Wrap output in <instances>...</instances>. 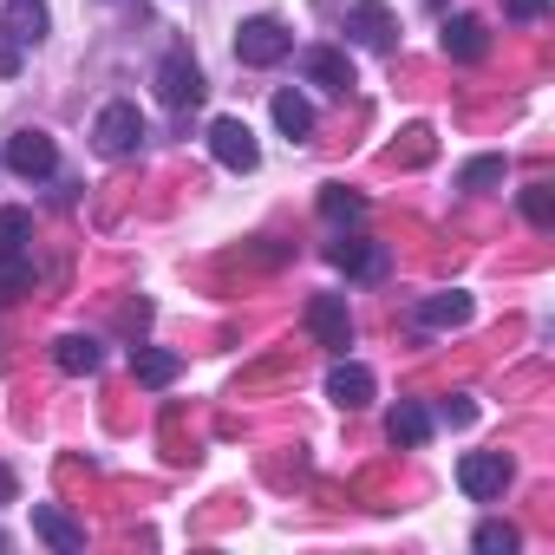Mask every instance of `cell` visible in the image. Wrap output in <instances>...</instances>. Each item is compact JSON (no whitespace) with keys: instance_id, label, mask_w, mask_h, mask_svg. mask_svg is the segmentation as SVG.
Returning a JSON list of instances; mask_svg holds the SVG:
<instances>
[{"instance_id":"1","label":"cell","mask_w":555,"mask_h":555,"mask_svg":"<svg viewBox=\"0 0 555 555\" xmlns=\"http://www.w3.org/2000/svg\"><path fill=\"white\" fill-rule=\"evenodd\" d=\"M288 53H295V34L274 21V14H255V21L235 27V60L242 66H282Z\"/></svg>"},{"instance_id":"2","label":"cell","mask_w":555,"mask_h":555,"mask_svg":"<svg viewBox=\"0 0 555 555\" xmlns=\"http://www.w3.org/2000/svg\"><path fill=\"white\" fill-rule=\"evenodd\" d=\"M92 144H99V157H131L144 144V112L138 105H105L99 125H92Z\"/></svg>"},{"instance_id":"3","label":"cell","mask_w":555,"mask_h":555,"mask_svg":"<svg viewBox=\"0 0 555 555\" xmlns=\"http://www.w3.org/2000/svg\"><path fill=\"white\" fill-rule=\"evenodd\" d=\"M503 483H509V457H503V451H464V457H457V490H464L470 503L503 496Z\"/></svg>"},{"instance_id":"4","label":"cell","mask_w":555,"mask_h":555,"mask_svg":"<svg viewBox=\"0 0 555 555\" xmlns=\"http://www.w3.org/2000/svg\"><path fill=\"white\" fill-rule=\"evenodd\" d=\"M347 34L366 53H392L399 47V14L386 8V0H353V8H347Z\"/></svg>"},{"instance_id":"5","label":"cell","mask_w":555,"mask_h":555,"mask_svg":"<svg viewBox=\"0 0 555 555\" xmlns=\"http://www.w3.org/2000/svg\"><path fill=\"white\" fill-rule=\"evenodd\" d=\"M203 73H196V60L190 53H164V66H157V99L170 105V112H190V105H203Z\"/></svg>"},{"instance_id":"6","label":"cell","mask_w":555,"mask_h":555,"mask_svg":"<svg viewBox=\"0 0 555 555\" xmlns=\"http://www.w3.org/2000/svg\"><path fill=\"white\" fill-rule=\"evenodd\" d=\"M209 151H216L222 170H255L261 164V144H255V131L242 118H216L209 125Z\"/></svg>"},{"instance_id":"7","label":"cell","mask_w":555,"mask_h":555,"mask_svg":"<svg viewBox=\"0 0 555 555\" xmlns=\"http://www.w3.org/2000/svg\"><path fill=\"white\" fill-rule=\"evenodd\" d=\"M8 170L27 177V183H34V177H53V170H60V144H53L47 131H14V138H8Z\"/></svg>"},{"instance_id":"8","label":"cell","mask_w":555,"mask_h":555,"mask_svg":"<svg viewBox=\"0 0 555 555\" xmlns=\"http://www.w3.org/2000/svg\"><path fill=\"white\" fill-rule=\"evenodd\" d=\"M308 327H314V340H321L327 353H347V347H353V314H347L340 295H314V301H308Z\"/></svg>"},{"instance_id":"9","label":"cell","mask_w":555,"mask_h":555,"mask_svg":"<svg viewBox=\"0 0 555 555\" xmlns=\"http://www.w3.org/2000/svg\"><path fill=\"white\" fill-rule=\"evenodd\" d=\"M327 261H334L340 274H353V282H379V274H386V248L366 242V235H340V242L327 248Z\"/></svg>"},{"instance_id":"10","label":"cell","mask_w":555,"mask_h":555,"mask_svg":"<svg viewBox=\"0 0 555 555\" xmlns=\"http://www.w3.org/2000/svg\"><path fill=\"white\" fill-rule=\"evenodd\" d=\"M0 27H8V47H40L47 27H53V14H47V0H8Z\"/></svg>"},{"instance_id":"11","label":"cell","mask_w":555,"mask_h":555,"mask_svg":"<svg viewBox=\"0 0 555 555\" xmlns=\"http://www.w3.org/2000/svg\"><path fill=\"white\" fill-rule=\"evenodd\" d=\"M444 53H451L457 66H477V60L490 53V27H483L477 14H451V21H444Z\"/></svg>"},{"instance_id":"12","label":"cell","mask_w":555,"mask_h":555,"mask_svg":"<svg viewBox=\"0 0 555 555\" xmlns=\"http://www.w3.org/2000/svg\"><path fill=\"white\" fill-rule=\"evenodd\" d=\"M34 535H40L47 548H60V555H79V548H86V529H79L66 509H53V503H34Z\"/></svg>"},{"instance_id":"13","label":"cell","mask_w":555,"mask_h":555,"mask_svg":"<svg viewBox=\"0 0 555 555\" xmlns=\"http://www.w3.org/2000/svg\"><path fill=\"white\" fill-rule=\"evenodd\" d=\"M301 73H308L314 86H327V92H347V86H353V60H347L340 47H308V53H301Z\"/></svg>"},{"instance_id":"14","label":"cell","mask_w":555,"mask_h":555,"mask_svg":"<svg viewBox=\"0 0 555 555\" xmlns=\"http://www.w3.org/2000/svg\"><path fill=\"white\" fill-rule=\"evenodd\" d=\"M327 399H334V405H347V412L373 405V373H366L360 360H340V366L327 373Z\"/></svg>"},{"instance_id":"15","label":"cell","mask_w":555,"mask_h":555,"mask_svg":"<svg viewBox=\"0 0 555 555\" xmlns=\"http://www.w3.org/2000/svg\"><path fill=\"white\" fill-rule=\"evenodd\" d=\"M386 438H392V444H405V451H418V444L431 438V412H425L418 399H399V405H392V418H386Z\"/></svg>"},{"instance_id":"16","label":"cell","mask_w":555,"mask_h":555,"mask_svg":"<svg viewBox=\"0 0 555 555\" xmlns=\"http://www.w3.org/2000/svg\"><path fill=\"white\" fill-rule=\"evenodd\" d=\"M177 373H183L177 353H164V347H131V379H138V386H170Z\"/></svg>"},{"instance_id":"17","label":"cell","mask_w":555,"mask_h":555,"mask_svg":"<svg viewBox=\"0 0 555 555\" xmlns=\"http://www.w3.org/2000/svg\"><path fill=\"white\" fill-rule=\"evenodd\" d=\"M53 360H60V373H73V379H79V373H99V360H105V353H99V340H92V334H66V340L53 347Z\"/></svg>"},{"instance_id":"18","label":"cell","mask_w":555,"mask_h":555,"mask_svg":"<svg viewBox=\"0 0 555 555\" xmlns=\"http://www.w3.org/2000/svg\"><path fill=\"white\" fill-rule=\"evenodd\" d=\"M274 125H282V138H308L314 131V105L301 92H274Z\"/></svg>"},{"instance_id":"19","label":"cell","mask_w":555,"mask_h":555,"mask_svg":"<svg viewBox=\"0 0 555 555\" xmlns=\"http://www.w3.org/2000/svg\"><path fill=\"white\" fill-rule=\"evenodd\" d=\"M418 321H425V327H464V321H470V295H457V288H451V295H431V301L418 308Z\"/></svg>"},{"instance_id":"20","label":"cell","mask_w":555,"mask_h":555,"mask_svg":"<svg viewBox=\"0 0 555 555\" xmlns=\"http://www.w3.org/2000/svg\"><path fill=\"white\" fill-rule=\"evenodd\" d=\"M321 216H327V222H360V216H366V196H353L347 183H327V190H321Z\"/></svg>"},{"instance_id":"21","label":"cell","mask_w":555,"mask_h":555,"mask_svg":"<svg viewBox=\"0 0 555 555\" xmlns=\"http://www.w3.org/2000/svg\"><path fill=\"white\" fill-rule=\"evenodd\" d=\"M34 242V216L27 209H0V255H27Z\"/></svg>"},{"instance_id":"22","label":"cell","mask_w":555,"mask_h":555,"mask_svg":"<svg viewBox=\"0 0 555 555\" xmlns=\"http://www.w3.org/2000/svg\"><path fill=\"white\" fill-rule=\"evenodd\" d=\"M27 282H34V255H0V301L27 295Z\"/></svg>"},{"instance_id":"23","label":"cell","mask_w":555,"mask_h":555,"mask_svg":"<svg viewBox=\"0 0 555 555\" xmlns=\"http://www.w3.org/2000/svg\"><path fill=\"white\" fill-rule=\"evenodd\" d=\"M490 183H503V157H470L457 170V190H490Z\"/></svg>"},{"instance_id":"24","label":"cell","mask_w":555,"mask_h":555,"mask_svg":"<svg viewBox=\"0 0 555 555\" xmlns=\"http://www.w3.org/2000/svg\"><path fill=\"white\" fill-rule=\"evenodd\" d=\"M522 216H529L535 229H555V190H548V183H529V190H522Z\"/></svg>"},{"instance_id":"25","label":"cell","mask_w":555,"mask_h":555,"mask_svg":"<svg viewBox=\"0 0 555 555\" xmlns=\"http://www.w3.org/2000/svg\"><path fill=\"white\" fill-rule=\"evenodd\" d=\"M470 542H477L483 555H509L522 535H516V522H477V535H470Z\"/></svg>"},{"instance_id":"26","label":"cell","mask_w":555,"mask_h":555,"mask_svg":"<svg viewBox=\"0 0 555 555\" xmlns=\"http://www.w3.org/2000/svg\"><path fill=\"white\" fill-rule=\"evenodd\" d=\"M438 418H444V425H470V418H477V405L457 392V399H438Z\"/></svg>"},{"instance_id":"27","label":"cell","mask_w":555,"mask_h":555,"mask_svg":"<svg viewBox=\"0 0 555 555\" xmlns=\"http://www.w3.org/2000/svg\"><path fill=\"white\" fill-rule=\"evenodd\" d=\"M503 14H509V21H542L548 0H503Z\"/></svg>"},{"instance_id":"28","label":"cell","mask_w":555,"mask_h":555,"mask_svg":"<svg viewBox=\"0 0 555 555\" xmlns=\"http://www.w3.org/2000/svg\"><path fill=\"white\" fill-rule=\"evenodd\" d=\"M8 73H21V47H0V79Z\"/></svg>"},{"instance_id":"29","label":"cell","mask_w":555,"mask_h":555,"mask_svg":"<svg viewBox=\"0 0 555 555\" xmlns=\"http://www.w3.org/2000/svg\"><path fill=\"white\" fill-rule=\"evenodd\" d=\"M0 503H14V470L0 464Z\"/></svg>"},{"instance_id":"30","label":"cell","mask_w":555,"mask_h":555,"mask_svg":"<svg viewBox=\"0 0 555 555\" xmlns=\"http://www.w3.org/2000/svg\"><path fill=\"white\" fill-rule=\"evenodd\" d=\"M0 548H8V535H0Z\"/></svg>"}]
</instances>
